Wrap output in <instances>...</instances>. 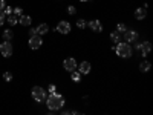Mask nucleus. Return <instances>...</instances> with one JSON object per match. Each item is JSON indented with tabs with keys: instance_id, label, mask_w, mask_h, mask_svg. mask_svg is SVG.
Listing matches in <instances>:
<instances>
[{
	"instance_id": "20",
	"label": "nucleus",
	"mask_w": 153,
	"mask_h": 115,
	"mask_svg": "<svg viewBox=\"0 0 153 115\" xmlns=\"http://www.w3.org/2000/svg\"><path fill=\"white\" fill-rule=\"evenodd\" d=\"M12 9H14V8H11V6H8V5L3 8V12H5V16H6V17L12 14Z\"/></svg>"
},
{
	"instance_id": "13",
	"label": "nucleus",
	"mask_w": 153,
	"mask_h": 115,
	"mask_svg": "<svg viewBox=\"0 0 153 115\" xmlns=\"http://www.w3.org/2000/svg\"><path fill=\"white\" fill-rule=\"evenodd\" d=\"M31 22H32V19H31L29 16H23V14H22V16L19 17V23L23 25V26H29Z\"/></svg>"
},
{
	"instance_id": "8",
	"label": "nucleus",
	"mask_w": 153,
	"mask_h": 115,
	"mask_svg": "<svg viewBox=\"0 0 153 115\" xmlns=\"http://www.w3.org/2000/svg\"><path fill=\"white\" fill-rule=\"evenodd\" d=\"M63 66H65V69L66 71H69V72H72V71H75L76 69V61H75V58H66L65 60V63H63Z\"/></svg>"
},
{
	"instance_id": "9",
	"label": "nucleus",
	"mask_w": 153,
	"mask_h": 115,
	"mask_svg": "<svg viewBox=\"0 0 153 115\" xmlns=\"http://www.w3.org/2000/svg\"><path fill=\"white\" fill-rule=\"evenodd\" d=\"M139 51H141V55H143V57L149 55V54H150V51H152V43H150V42H144V43H141V45H139Z\"/></svg>"
},
{
	"instance_id": "10",
	"label": "nucleus",
	"mask_w": 153,
	"mask_h": 115,
	"mask_svg": "<svg viewBox=\"0 0 153 115\" xmlns=\"http://www.w3.org/2000/svg\"><path fill=\"white\" fill-rule=\"evenodd\" d=\"M89 28H91L92 31H95V32H101L103 31V25H101L100 20H91L89 22Z\"/></svg>"
},
{
	"instance_id": "26",
	"label": "nucleus",
	"mask_w": 153,
	"mask_h": 115,
	"mask_svg": "<svg viewBox=\"0 0 153 115\" xmlns=\"http://www.w3.org/2000/svg\"><path fill=\"white\" fill-rule=\"evenodd\" d=\"M57 91V87H55V84H49V87H48V92L49 94H54Z\"/></svg>"
},
{
	"instance_id": "23",
	"label": "nucleus",
	"mask_w": 153,
	"mask_h": 115,
	"mask_svg": "<svg viewBox=\"0 0 153 115\" xmlns=\"http://www.w3.org/2000/svg\"><path fill=\"white\" fill-rule=\"evenodd\" d=\"M76 26H78V28H84L86 26V22L83 19H78V20H76Z\"/></svg>"
},
{
	"instance_id": "11",
	"label": "nucleus",
	"mask_w": 153,
	"mask_h": 115,
	"mask_svg": "<svg viewBox=\"0 0 153 115\" xmlns=\"http://www.w3.org/2000/svg\"><path fill=\"white\" fill-rule=\"evenodd\" d=\"M80 72H81V75L84 74H89V72H91V63H89V61H81L80 63Z\"/></svg>"
},
{
	"instance_id": "2",
	"label": "nucleus",
	"mask_w": 153,
	"mask_h": 115,
	"mask_svg": "<svg viewBox=\"0 0 153 115\" xmlns=\"http://www.w3.org/2000/svg\"><path fill=\"white\" fill-rule=\"evenodd\" d=\"M115 51H117V54L123 58H129L132 55V48H130L129 43H117Z\"/></svg>"
},
{
	"instance_id": "15",
	"label": "nucleus",
	"mask_w": 153,
	"mask_h": 115,
	"mask_svg": "<svg viewBox=\"0 0 153 115\" xmlns=\"http://www.w3.org/2000/svg\"><path fill=\"white\" fill-rule=\"evenodd\" d=\"M110 40H112L113 43H120V42H121V32H118V31L112 32V34H110Z\"/></svg>"
},
{
	"instance_id": "19",
	"label": "nucleus",
	"mask_w": 153,
	"mask_h": 115,
	"mask_svg": "<svg viewBox=\"0 0 153 115\" xmlns=\"http://www.w3.org/2000/svg\"><path fill=\"white\" fill-rule=\"evenodd\" d=\"M12 35H14V34H12V31H11V29H5V31H3V40L9 42L11 38H12Z\"/></svg>"
},
{
	"instance_id": "7",
	"label": "nucleus",
	"mask_w": 153,
	"mask_h": 115,
	"mask_svg": "<svg viewBox=\"0 0 153 115\" xmlns=\"http://www.w3.org/2000/svg\"><path fill=\"white\" fill-rule=\"evenodd\" d=\"M57 31H58L60 34H68V32H71V23L66 22V20L60 22V23L57 25Z\"/></svg>"
},
{
	"instance_id": "30",
	"label": "nucleus",
	"mask_w": 153,
	"mask_h": 115,
	"mask_svg": "<svg viewBox=\"0 0 153 115\" xmlns=\"http://www.w3.org/2000/svg\"><path fill=\"white\" fill-rule=\"evenodd\" d=\"M80 2H92V0H80Z\"/></svg>"
},
{
	"instance_id": "25",
	"label": "nucleus",
	"mask_w": 153,
	"mask_h": 115,
	"mask_svg": "<svg viewBox=\"0 0 153 115\" xmlns=\"http://www.w3.org/2000/svg\"><path fill=\"white\" fill-rule=\"evenodd\" d=\"M3 78H5L6 81H11V80H12V74H11V72H5V74H3Z\"/></svg>"
},
{
	"instance_id": "18",
	"label": "nucleus",
	"mask_w": 153,
	"mask_h": 115,
	"mask_svg": "<svg viewBox=\"0 0 153 115\" xmlns=\"http://www.w3.org/2000/svg\"><path fill=\"white\" fill-rule=\"evenodd\" d=\"M150 61H143L141 65H139V71L141 72H147V71H150Z\"/></svg>"
},
{
	"instance_id": "17",
	"label": "nucleus",
	"mask_w": 153,
	"mask_h": 115,
	"mask_svg": "<svg viewBox=\"0 0 153 115\" xmlns=\"http://www.w3.org/2000/svg\"><path fill=\"white\" fill-rule=\"evenodd\" d=\"M71 78H72V81H74V83H78V81L81 80V72H80V71H78V72H76V71H72Z\"/></svg>"
},
{
	"instance_id": "21",
	"label": "nucleus",
	"mask_w": 153,
	"mask_h": 115,
	"mask_svg": "<svg viewBox=\"0 0 153 115\" xmlns=\"http://www.w3.org/2000/svg\"><path fill=\"white\" fill-rule=\"evenodd\" d=\"M5 22H6V16H5L3 11H0V26H3Z\"/></svg>"
},
{
	"instance_id": "22",
	"label": "nucleus",
	"mask_w": 153,
	"mask_h": 115,
	"mask_svg": "<svg viewBox=\"0 0 153 115\" xmlns=\"http://www.w3.org/2000/svg\"><path fill=\"white\" fill-rule=\"evenodd\" d=\"M126 29H127V28H126L124 23H118V25H117V31H118V32H124Z\"/></svg>"
},
{
	"instance_id": "28",
	"label": "nucleus",
	"mask_w": 153,
	"mask_h": 115,
	"mask_svg": "<svg viewBox=\"0 0 153 115\" xmlns=\"http://www.w3.org/2000/svg\"><path fill=\"white\" fill-rule=\"evenodd\" d=\"M5 6H6V2H5V0H0V11H3Z\"/></svg>"
},
{
	"instance_id": "24",
	"label": "nucleus",
	"mask_w": 153,
	"mask_h": 115,
	"mask_svg": "<svg viewBox=\"0 0 153 115\" xmlns=\"http://www.w3.org/2000/svg\"><path fill=\"white\" fill-rule=\"evenodd\" d=\"M12 14H16L17 17H20V16H22V8H19V6L14 8V9H12Z\"/></svg>"
},
{
	"instance_id": "29",
	"label": "nucleus",
	"mask_w": 153,
	"mask_h": 115,
	"mask_svg": "<svg viewBox=\"0 0 153 115\" xmlns=\"http://www.w3.org/2000/svg\"><path fill=\"white\" fill-rule=\"evenodd\" d=\"M37 34V29H29V35H35Z\"/></svg>"
},
{
	"instance_id": "6",
	"label": "nucleus",
	"mask_w": 153,
	"mask_h": 115,
	"mask_svg": "<svg viewBox=\"0 0 153 115\" xmlns=\"http://www.w3.org/2000/svg\"><path fill=\"white\" fill-rule=\"evenodd\" d=\"M124 40H126L127 43L136 42V40H138V32L133 31V29H126V31H124Z\"/></svg>"
},
{
	"instance_id": "14",
	"label": "nucleus",
	"mask_w": 153,
	"mask_h": 115,
	"mask_svg": "<svg viewBox=\"0 0 153 115\" xmlns=\"http://www.w3.org/2000/svg\"><path fill=\"white\" fill-rule=\"evenodd\" d=\"M35 29H37V34H38V35H45V34L49 31V26H48L46 23H42V25H38Z\"/></svg>"
},
{
	"instance_id": "27",
	"label": "nucleus",
	"mask_w": 153,
	"mask_h": 115,
	"mask_svg": "<svg viewBox=\"0 0 153 115\" xmlns=\"http://www.w3.org/2000/svg\"><path fill=\"white\" fill-rule=\"evenodd\" d=\"M68 12H69V14H71V16H74V14H75V12H76V9H75V6H72V5H71V6L68 8Z\"/></svg>"
},
{
	"instance_id": "1",
	"label": "nucleus",
	"mask_w": 153,
	"mask_h": 115,
	"mask_svg": "<svg viewBox=\"0 0 153 115\" xmlns=\"http://www.w3.org/2000/svg\"><path fill=\"white\" fill-rule=\"evenodd\" d=\"M46 103H48V108L51 111H58V109H61L63 106H65V97H63L61 94L54 92V94H51L48 97Z\"/></svg>"
},
{
	"instance_id": "16",
	"label": "nucleus",
	"mask_w": 153,
	"mask_h": 115,
	"mask_svg": "<svg viewBox=\"0 0 153 115\" xmlns=\"http://www.w3.org/2000/svg\"><path fill=\"white\" fill-rule=\"evenodd\" d=\"M8 23L11 25V26H16V25L19 23V17H17L16 14H11V16H8Z\"/></svg>"
},
{
	"instance_id": "3",
	"label": "nucleus",
	"mask_w": 153,
	"mask_h": 115,
	"mask_svg": "<svg viewBox=\"0 0 153 115\" xmlns=\"http://www.w3.org/2000/svg\"><path fill=\"white\" fill-rule=\"evenodd\" d=\"M32 98L37 101V103H42V101L46 100V91L40 86H34L32 87Z\"/></svg>"
},
{
	"instance_id": "5",
	"label": "nucleus",
	"mask_w": 153,
	"mask_h": 115,
	"mask_svg": "<svg viewBox=\"0 0 153 115\" xmlns=\"http://www.w3.org/2000/svg\"><path fill=\"white\" fill-rule=\"evenodd\" d=\"M42 43H43V40H42V37L38 35V34H35V35H31V38H29V48L31 49H38L42 46Z\"/></svg>"
},
{
	"instance_id": "4",
	"label": "nucleus",
	"mask_w": 153,
	"mask_h": 115,
	"mask_svg": "<svg viewBox=\"0 0 153 115\" xmlns=\"http://www.w3.org/2000/svg\"><path fill=\"white\" fill-rule=\"evenodd\" d=\"M0 54H2L3 57H11L12 55V45L5 40L2 45H0Z\"/></svg>"
},
{
	"instance_id": "12",
	"label": "nucleus",
	"mask_w": 153,
	"mask_h": 115,
	"mask_svg": "<svg viewBox=\"0 0 153 115\" xmlns=\"http://www.w3.org/2000/svg\"><path fill=\"white\" fill-rule=\"evenodd\" d=\"M135 17H136L138 20H144V19L147 17V11H146V8H138V9L135 11Z\"/></svg>"
}]
</instances>
